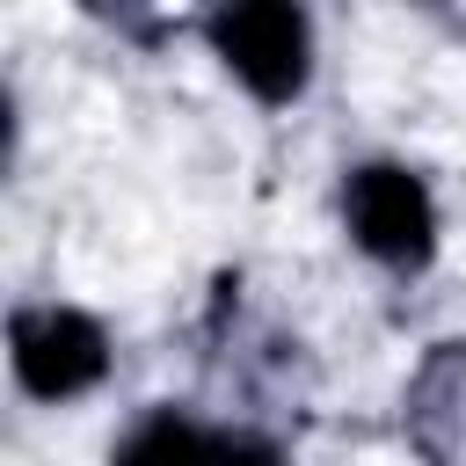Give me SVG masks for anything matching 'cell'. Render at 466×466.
<instances>
[{"instance_id":"cell-5","label":"cell","mask_w":466,"mask_h":466,"mask_svg":"<svg viewBox=\"0 0 466 466\" xmlns=\"http://www.w3.org/2000/svg\"><path fill=\"white\" fill-rule=\"evenodd\" d=\"M408 430L437 466H466V342H437L408 386Z\"/></svg>"},{"instance_id":"cell-3","label":"cell","mask_w":466,"mask_h":466,"mask_svg":"<svg viewBox=\"0 0 466 466\" xmlns=\"http://www.w3.org/2000/svg\"><path fill=\"white\" fill-rule=\"evenodd\" d=\"M7 357L22 393L36 400H73L109 371V335L80 306H15L7 320Z\"/></svg>"},{"instance_id":"cell-4","label":"cell","mask_w":466,"mask_h":466,"mask_svg":"<svg viewBox=\"0 0 466 466\" xmlns=\"http://www.w3.org/2000/svg\"><path fill=\"white\" fill-rule=\"evenodd\" d=\"M116 466H284L262 437H233V430H204L175 408L146 415L124 444H116Z\"/></svg>"},{"instance_id":"cell-2","label":"cell","mask_w":466,"mask_h":466,"mask_svg":"<svg viewBox=\"0 0 466 466\" xmlns=\"http://www.w3.org/2000/svg\"><path fill=\"white\" fill-rule=\"evenodd\" d=\"M211 51L248 80V95L262 102H291L313 73V22L284 0H248V7H218L204 22Z\"/></svg>"},{"instance_id":"cell-1","label":"cell","mask_w":466,"mask_h":466,"mask_svg":"<svg viewBox=\"0 0 466 466\" xmlns=\"http://www.w3.org/2000/svg\"><path fill=\"white\" fill-rule=\"evenodd\" d=\"M342 218L357 233V248L386 269H422L437 248V204L422 189V175H408L400 160H364L342 182Z\"/></svg>"}]
</instances>
